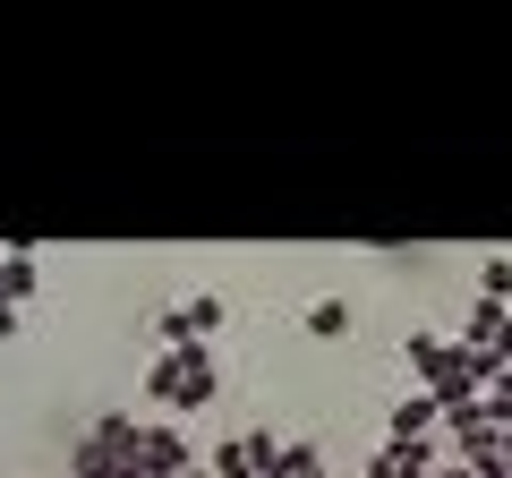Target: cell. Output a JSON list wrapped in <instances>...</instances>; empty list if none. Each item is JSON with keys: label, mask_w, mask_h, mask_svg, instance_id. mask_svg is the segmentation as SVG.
<instances>
[{"label": "cell", "mask_w": 512, "mask_h": 478, "mask_svg": "<svg viewBox=\"0 0 512 478\" xmlns=\"http://www.w3.org/2000/svg\"><path fill=\"white\" fill-rule=\"evenodd\" d=\"M274 478H333V461H325V444L291 436V444H282V461H274Z\"/></svg>", "instance_id": "7"}, {"label": "cell", "mask_w": 512, "mask_h": 478, "mask_svg": "<svg viewBox=\"0 0 512 478\" xmlns=\"http://www.w3.org/2000/svg\"><path fill=\"white\" fill-rule=\"evenodd\" d=\"M504 282H512L504 257H478V299H504Z\"/></svg>", "instance_id": "11"}, {"label": "cell", "mask_w": 512, "mask_h": 478, "mask_svg": "<svg viewBox=\"0 0 512 478\" xmlns=\"http://www.w3.org/2000/svg\"><path fill=\"white\" fill-rule=\"evenodd\" d=\"M436 427H444V410H436V402H427V393H419V385H410V393H402V402L384 410V444H436Z\"/></svg>", "instance_id": "3"}, {"label": "cell", "mask_w": 512, "mask_h": 478, "mask_svg": "<svg viewBox=\"0 0 512 478\" xmlns=\"http://www.w3.org/2000/svg\"><path fill=\"white\" fill-rule=\"evenodd\" d=\"M0 299H9V308L43 299V257H26V248H0Z\"/></svg>", "instance_id": "5"}, {"label": "cell", "mask_w": 512, "mask_h": 478, "mask_svg": "<svg viewBox=\"0 0 512 478\" xmlns=\"http://www.w3.org/2000/svg\"><path fill=\"white\" fill-rule=\"evenodd\" d=\"M128 461H137L146 478H188V470H197V436H188L180 419H146V427H137V453H128Z\"/></svg>", "instance_id": "1"}, {"label": "cell", "mask_w": 512, "mask_h": 478, "mask_svg": "<svg viewBox=\"0 0 512 478\" xmlns=\"http://www.w3.org/2000/svg\"><path fill=\"white\" fill-rule=\"evenodd\" d=\"M214 333H222V291H188L180 308H163V316H154V342H163V350L214 342Z\"/></svg>", "instance_id": "2"}, {"label": "cell", "mask_w": 512, "mask_h": 478, "mask_svg": "<svg viewBox=\"0 0 512 478\" xmlns=\"http://www.w3.org/2000/svg\"><path fill=\"white\" fill-rule=\"evenodd\" d=\"M308 333H316V342H342V333H350V299H308Z\"/></svg>", "instance_id": "9"}, {"label": "cell", "mask_w": 512, "mask_h": 478, "mask_svg": "<svg viewBox=\"0 0 512 478\" xmlns=\"http://www.w3.org/2000/svg\"><path fill=\"white\" fill-rule=\"evenodd\" d=\"M188 478H205V470H188Z\"/></svg>", "instance_id": "13"}, {"label": "cell", "mask_w": 512, "mask_h": 478, "mask_svg": "<svg viewBox=\"0 0 512 478\" xmlns=\"http://www.w3.org/2000/svg\"><path fill=\"white\" fill-rule=\"evenodd\" d=\"M0 342H18V308L9 299H0Z\"/></svg>", "instance_id": "12"}, {"label": "cell", "mask_w": 512, "mask_h": 478, "mask_svg": "<svg viewBox=\"0 0 512 478\" xmlns=\"http://www.w3.org/2000/svg\"><path fill=\"white\" fill-rule=\"evenodd\" d=\"M197 470H205V478H256V470H248V444H239V436H231V444H214Z\"/></svg>", "instance_id": "10"}, {"label": "cell", "mask_w": 512, "mask_h": 478, "mask_svg": "<svg viewBox=\"0 0 512 478\" xmlns=\"http://www.w3.org/2000/svg\"><path fill=\"white\" fill-rule=\"evenodd\" d=\"M239 444H248V470H256V478H274V461H282V444H291V436H282L274 419H256Z\"/></svg>", "instance_id": "8"}, {"label": "cell", "mask_w": 512, "mask_h": 478, "mask_svg": "<svg viewBox=\"0 0 512 478\" xmlns=\"http://www.w3.org/2000/svg\"><path fill=\"white\" fill-rule=\"evenodd\" d=\"M461 350H504V299H478L470 325H461Z\"/></svg>", "instance_id": "6"}, {"label": "cell", "mask_w": 512, "mask_h": 478, "mask_svg": "<svg viewBox=\"0 0 512 478\" xmlns=\"http://www.w3.org/2000/svg\"><path fill=\"white\" fill-rule=\"evenodd\" d=\"M137 427H146V419H128V410H94V427H86L77 444L103 453V461H128V453H137Z\"/></svg>", "instance_id": "4"}]
</instances>
